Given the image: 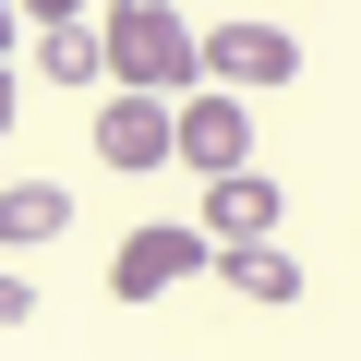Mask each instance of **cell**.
<instances>
[{"mask_svg":"<svg viewBox=\"0 0 361 361\" xmlns=\"http://www.w3.org/2000/svg\"><path fill=\"white\" fill-rule=\"evenodd\" d=\"M97 49H109V85L121 97H193L205 85V37L193 25H180L169 13V0H109V13H97Z\"/></svg>","mask_w":361,"mask_h":361,"instance_id":"obj_1","label":"cell"},{"mask_svg":"<svg viewBox=\"0 0 361 361\" xmlns=\"http://www.w3.org/2000/svg\"><path fill=\"white\" fill-rule=\"evenodd\" d=\"M217 265V241L205 229H180V217H145L121 253H109V301H169L180 277H205Z\"/></svg>","mask_w":361,"mask_h":361,"instance_id":"obj_2","label":"cell"},{"mask_svg":"<svg viewBox=\"0 0 361 361\" xmlns=\"http://www.w3.org/2000/svg\"><path fill=\"white\" fill-rule=\"evenodd\" d=\"M169 157L193 169V180H229V169H253V121H241V97L229 85H193L169 109Z\"/></svg>","mask_w":361,"mask_h":361,"instance_id":"obj_3","label":"cell"},{"mask_svg":"<svg viewBox=\"0 0 361 361\" xmlns=\"http://www.w3.org/2000/svg\"><path fill=\"white\" fill-rule=\"evenodd\" d=\"M289 73H301V37H289V25H265V13H241V25H217V37H205V85H229V97L289 85Z\"/></svg>","mask_w":361,"mask_h":361,"instance_id":"obj_4","label":"cell"},{"mask_svg":"<svg viewBox=\"0 0 361 361\" xmlns=\"http://www.w3.org/2000/svg\"><path fill=\"white\" fill-rule=\"evenodd\" d=\"M85 145H97L109 169H157V157H169V97H121V85H109Z\"/></svg>","mask_w":361,"mask_h":361,"instance_id":"obj_5","label":"cell"},{"mask_svg":"<svg viewBox=\"0 0 361 361\" xmlns=\"http://www.w3.org/2000/svg\"><path fill=\"white\" fill-rule=\"evenodd\" d=\"M277 229V180L265 169H229V180H205V241L229 253V241H265Z\"/></svg>","mask_w":361,"mask_h":361,"instance_id":"obj_6","label":"cell"},{"mask_svg":"<svg viewBox=\"0 0 361 361\" xmlns=\"http://www.w3.org/2000/svg\"><path fill=\"white\" fill-rule=\"evenodd\" d=\"M217 277H229L241 301H301V265H289L277 241H229V253H217Z\"/></svg>","mask_w":361,"mask_h":361,"instance_id":"obj_7","label":"cell"},{"mask_svg":"<svg viewBox=\"0 0 361 361\" xmlns=\"http://www.w3.org/2000/svg\"><path fill=\"white\" fill-rule=\"evenodd\" d=\"M61 229H73L61 180H13V193H0V241H61Z\"/></svg>","mask_w":361,"mask_h":361,"instance_id":"obj_8","label":"cell"},{"mask_svg":"<svg viewBox=\"0 0 361 361\" xmlns=\"http://www.w3.org/2000/svg\"><path fill=\"white\" fill-rule=\"evenodd\" d=\"M37 73H49V85H109L97 25H49V37H37Z\"/></svg>","mask_w":361,"mask_h":361,"instance_id":"obj_9","label":"cell"},{"mask_svg":"<svg viewBox=\"0 0 361 361\" xmlns=\"http://www.w3.org/2000/svg\"><path fill=\"white\" fill-rule=\"evenodd\" d=\"M13 25H37V37H49V25H97V13H85V0H13Z\"/></svg>","mask_w":361,"mask_h":361,"instance_id":"obj_10","label":"cell"},{"mask_svg":"<svg viewBox=\"0 0 361 361\" xmlns=\"http://www.w3.org/2000/svg\"><path fill=\"white\" fill-rule=\"evenodd\" d=\"M0 325H37V277H0Z\"/></svg>","mask_w":361,"mask_h":361,"instance_id":"obj_11","label":"cell"},{"mask_svg":"<svg viewBox=\"0 0 361 361\" xmlns=\"http://www.w3.org/2000/svg\"><path fill=\"white\" fill-rule=\"evenodd\" d=\"M13 37H25V25H13V0H0V49H13Z\"/></svg>","mask_w":361,"mask_h":361,"instance_id":"obj_12","label":"cell"},{"mask_svg":"<svg viewBox=\"0 0 361 361\" xmlns=\"http://www.w3.org/2000/svg\"><path fill=\"white\" fill-rule=\"evenodd\" d=\"M0 133H13V73H0Z\"/></svg>","mask_w":361,"mask_h":361,"instance_id":"obj_13","label":"cell"}]
</instances>
